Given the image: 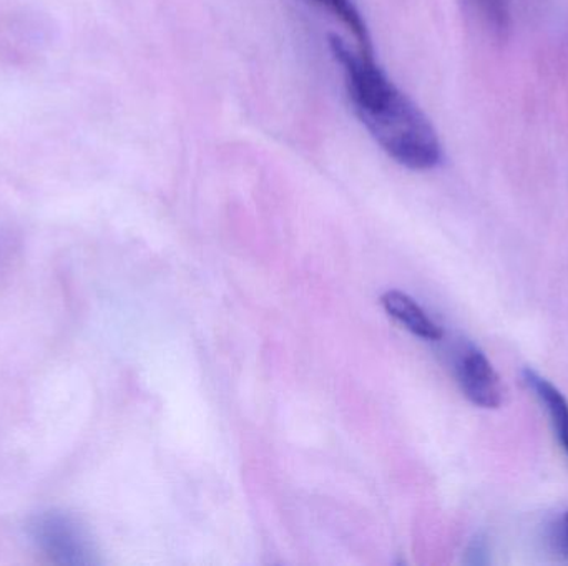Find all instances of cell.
<instances>
[{
	"mask_svg": "<svg viewBox=\"0 0 568 566\" xmlns=\"http://www.w3.org/2000/svg\"><path fill=\"white\" fill-rule=\"evenodd\" d=\"M329 47L343 72L354 113L381 150L414 172L439 166L444 159L439 133L426 113L384 72L373 49L351 47L337 35L329 37Z\"/></svg>",
	"mask_w": 568,
	"mask_h": 566,
	"instance_id": "obj_1",
	"label": "cell"
},
{
	"mask_svg": "<svg viewBox=\"0 0 568 566\" xmlns=\"http://www.w3.org/2000/svg\"><path fill=\"white\" fill-rule=\"evenodd\" d=\"M523 378L527 388L532 389L534 394L546 408L554 431H556L560 445H562L568 457V401L566 395L552 382L547 381L546 378H542L539 372L532 371V369H526L523 372Z\"/></svg>",
	"mask_w": 568,
	"mask_h": 566,
	"instance_id": "obj_5",
	"label": "cell"
},
{
	"mask_svg": "<svg viewBox=\"0 0 568 566\" xmlns=\"http://www.w3.org/2000/svg\"><path fill=\"white\" fill-rule=\"evenodd\" d=\"M557 537H559L560 548H562L564 554L568 557V512H566V515L562 517V522H560L559 534H557Z\"/></svg>",
	"mask_w": 568,
	"mask_h": 566,
	"instance_id": "obj_8",
	"label": "cell"
},
{
	"mask_svg": "<svg viewBox=\"0 0 568 566\" xmlns=\"http://www.w3.org/2000/svg\"><path fill=\"white\" fill-rule=\"evenodd\" d=\"M456 375L464 395L477 408L499 409L504 402V385L487 356L476 346L460 349L456 359Z\"/></svg>",
	"mask_w": 568,
	"mask_h": 566,
	"instance_id": "obj_3",
	"label": "cell"
},
{
	"mask_svg": "<svg viewBox=\"0 0 568 566\" xmlns=\"http://www.w3.org/2000/svg\"><path fill=\"white\" fill-rule=\"evenodd\" d=\"M307 2L321 7L334 19L339 20L341 25L346 27L347 32L353 35L356 45L373 49L366 22H364L354 0H307Z\"/></svg>",
	"mask_w": 568,
	"mask_h": 566,
	"instance_id": "obj_6",
	"label": "cell"
},
{
	"mask_svg": "<svg viewBox=\"0 0 568 566\" xmlns=\"http://www.w3.org/2000/svg\"><path fill=\"white\" fill-rule=\"evenodd\" d=\"M30 535L37 547L55 564L85 565L92 562L82 527L65 512L40 514L30 524Z\"/></svg>",
	"mask_w": 568,
	"mask_h": 566,
	"instance_id": "obj_2",
	"label": "cell"
},
{
	"mask_svg": "<svg viewBox=\"0 0 568 566\" xmlns=\"http://www.w3.org/2000/svg\"><path fill=\"white\" fill-rule=\"evenodd\" d=\"M387 315L399 321L407 331L426 341H440L444 338L443 328L427 316V312L409 296L400 291H387L381 298Z\"/></svg>",
	"mask_w": 568,
	"mask_h": 566,
	"instance_id": "obj_4",
	"label": "cell"
},
{
	"mask_svg": "<svg viewBox=\"0 0 568 566\" xmlns=\"http://www.w3.org/2000/svg\"><path fill=\"white\" fill-rule=\"evenodd\" d=\"M477 16L497 35H506L513 25L510 0H469Z\"/></svg>",
	"mask_w": 568,
	"mask_h": 566,
	"instance_id": "obj_7",
	"label": "cell"
}]
</instances>
